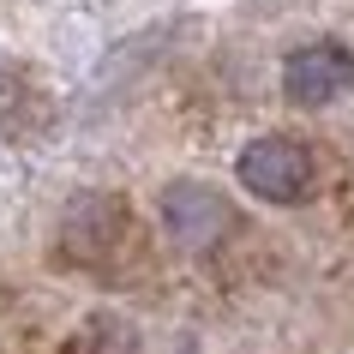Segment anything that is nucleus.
Returning a JSON list of instances; mask_svg holds the SVG:
<instances>
[{
	"mask_svg": "<svg viewBox=\"0 0 354 354\" xmlns=\"http://www.w3.org/2000/svg\"><path fill=\"white\" fill-rule=\"evenodd\" d=\"M234 168H241V187L264 205H300L313 192V156L295 138H252Z\"/></svg>",
	"mask_w": 354,
	"mask_h": 354,
	"instance_id": "nucleus-2",
	"label": "nucleus"
},
{
	"mask_svg": "<svg viewBox=\"0 0 354 354\" xmlns=\"http://www.w3.org/2000/svg\"><path fill=\"white\" fill-rule=\"evenodd\" d=\"M162 228L174 234L180 246H216L234 228V210H228V198H216L210 187H198V180H174V187L162 192Z\"/></svg>",
	"mask_w": 354,
	"mask_h": 354,
	"instance_id": "nucleus-4",
	"label": "nucleus"
},
{
	"mask_svg": "<svg viewBox=\"0 0 354 354\" xmlns=\"http://www.w3.org/2000/svg\"><path fill=\"white\" fill-rule=\"evenodd\" d=\"M60 259L102 282H132L150 264V234L120 192H84L60 216Z\"/></svg>",
	"mask_w": 354,
	"mask_h": 354,
	"instance_id": "nucleus-1",
	"label": "nucleus"
},
{
	"mask_svg": "<svg viewBox=\"0 0 354 354\" xmlns=\"http://www.w3.org/2000/svg\"><path fill=\"white\" fill-rule=\"evenodd\" d=\"M120 330H127V324H114V318H96V324H84V330L73 336V348H66V354H102V342H114ZM114 354H127V348H114Z\"/></svg>",
	"mask_w": 354,
	"mask_h": 354,
	"instance_id": "nucleus-5",
	"label": "nucleus"
},
{
	"mask_svg": "<svg viewBox=\"0 0 354 354\" xmlns=\"http://www.w3.org/2000/svg\"><path fill=\"white\" fill-rule=\"evenodd\" d=\"M348 84H354V55L342 42H306V48L288 55V66H282V91H288V102H300V109H324V102L342 96Z\"/></svg>",
	"mask_w": 354,
	"mask_h": 354,
	"instance_id": "nucleus-3",
	"label": "nucleus"
}]
</instances>
